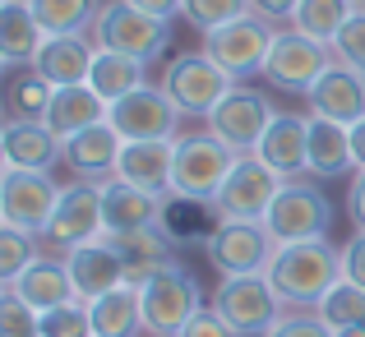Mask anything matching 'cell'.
I'll return each mask as SVG.
<instances>
[{"mask_svg":"<svg viewBox=\"0 0 365 337\" xmlns=\"http://www.w3.org/2000/svg\"><path fill=\"white\" fill-rule=\"evenodd\" d=\"M264 277L273 282L282 310H319V301L342 282V249L333 240L277 245V254H273Z\"/></svg>","mask_w":365,"mask_h":337,"instance_id":"cell-1","label":"cell"},{"mask_svg":"<svg viewBox=\"0 0 365 337\" xmlns=\"http://www.w3.org/2000/svg\"><path fill=\"white\" fill-rule=\"evenodd\" d=\"M139 305H143V333L148 337H180L190 319L204 310V296H199V282L185 273L180 259L171 264H158L139 277Z\"/></svg>","mask_w":365,"mask_h":337,"instance_id":"cell-2","label":"cell"},{"mask_svg":"<svg viewBox=\"0 0 365 337\" xmlns=\"http://www.w3.org/2000/svg\"><path fill=\"white\" fill-rule=\"evenodd\" d=\"M93 46L98 51H120V56H134V61H158L171 42V24L158 14H143L139 5L130 0H107L93 19Z\"/></svg>","mask_w":365,"mask_h":337,"instance_id":"cell-3","label":"cell"},{"mask_svg":"<svg viewBox=\"0 0 365 337\" xmlns=\"http://www.w3.org/2000/svg\"><path fill=\"white\" fill-rule=\"evenodd\" d=\"M232 167H236V152L227 143H217L213 134H180L176 167H171V199H190V204L213 208V199L227 185Z\"/></svg>","mask_w":365,"mask_h":337,"instance_id":"cell-4","label":"cell"},{"mask_svg":"<svg viewBox=\"0 0 365 337\" xmlns=\"http://www.w3.org/2000/svg\"><path fill=\"white\" fill-rule=\"evenodd\" d=\"M264 227L277 245L296 240H329L333 231V204L314 180H282L273 208L264 213Z\"/></svg>","mask_w":365,"mask_h":337,"instance_id":"cell-5","label":"cell"},{"mask_svg":"<svg viewBox=\"0 0 365 337\" xmlns=\"http://www.w3.org/2000/svg\"><path fill=\"white\" fill-rule=\"evenodd\" d=\"M158 88L176 102L180 115H199V120H208L217 102L236 88V79L217 61H208L204 51H185V56H176V61H167Z\"/></svg>","mask_w":365,"mask_h":337,"instance_id":"cell-6","label":"cell"},{"mask_svg":"<svg viewBox=\"0 0 365 337\" xmlns=\"http://www.w3.org/2000/svg\"><path fill=\"white\" fill-rule=\"evenodd\" d=\"M213 310L232 323L236 337H268L282 323V301H277L273 282L264 273H245V277H222L213 296Z\"/></svg>","mask_w":365,"mask_h":337,"instance_id":"cell-7","label":"cell"},{"mask_svg":"<svg viewBox=\"0 0 365 337\" xmlns=\"http://www.w3.org/2000/svg\"><path fill=\"white\" fill-rule=\"evenodd\" d=\"M273 37H277L273 24H264L259 14H241V19H232V24L208 28L204 33V56L217 61L236 83H241L250 74H264V61H268V51H273Z\"/></svg>","mask_w":365,"mask_h":337,"instance_id":"cell-8","label":"cell"},{"mask_svg":"<svg viewBox=\"0 0 365 337\" xmlns=\"http://www.w3.org/2000/svg\"><path fill=\"white\" fill-rule=\"evenodd\" d=\"M329 65H333L329 42H314L301 28H277L273 51H268V61H264V83L277 88V93H301L305 98Z\"/></svg>","mask_w":365,"mask_h":337,"instance_id":"cell-9","label":"cell"},{"mask_svg":"<svg viewBox=\"0 0 365 337\" xmlns=\"http://www.w3.org/2000/svg\"><path fill=\"white\" fill-rule=\"evenodd\" d=\"M61 190L46 171H19V167H5L0 171V222L5 227H19L28 236L42 240L46 227H51V213L61 204Z\"/></svg>","mask_w":365,"mask_h":337,"instance_id":"cell-10","label":"cell"},{"mask_svg":"<svg viewBox=\"0 0 365 337\" xmlns=\"http://www.w3.org/2000/svg\"><path fill=\"white\" fill-rule=\"evenodd\" d=\"M277 190H282V176L273 167H264L255 152H245V157H236L227 185L217 190L213 213H217V222H264Z\"/></svg>","mask_w":365,"mask_h":337,"instance_id":"cell-11","label":"cell"},{"mask_svg":"<svg viewBox=\"0 0 365 337\" xmlns=\"http://www.w3.org/2000/svg\"><path fill=\"white\" fill-rule=\"evenodd\" d=\"M102 236H107V227H102V180H70L61 190V204L51 213L42 245H51L56 254H70L74 245H88V240Z\"/></svg>","mask_w":365,"mask_h":337,"instance_id":"cell-12","label":"cell"},{"mask_svg":"<svg viewBox=\"0 0 365 337\" xmlns=\"http://www.w3.org/2000/svg\"><path fill=\"white\" fill-rule=\"evenodd\" d=\"M273 115H277V107L264 98V93L236 83V88L213 107V115H208V134H213L217 143H227L236 157H245V152L259 148V139H264V130L273 125Z\"/></svg>","mask_w":365,"mask_h":337,"instance_id":"cell-13","label":"cell"},{"mask_svg":"<svg viewBox=\"0 0 365 337\" xmlns=\"http://www.w3.org/2000/svg\"><path fill=\"white\" fill-rule=\"evenodd\" d=\"M204 249H208V264L222 277H245V273H268L277 240L268 236L264 222H217Z\"/></svg>","mask_w":365,"mask_h":337,"instance_id":"cell-14","label":"cell"},{"mask_svg":"<svg viewBox=\"0 0 365 337\" xmlns=\"http://www.w3.org/2000/svg\"><path fill=\"white\" fill-rule=\"evenodd\" d=\"M111 125L120 130V139H180V120L185 115L176 111V102L158 88V83H143L130 98L111 102Z\"/></svg>","mask_w":365,"mask_h":337,"instance_id":"cell-15","label":"cell"},{"mask_svg":"<svg viewBox=\"0 0 365 337\" xmlns=\"http://www.w3.org/2000/svg\"><path fill=\"white\" fill-rule=\"evenodd\" d=\"M65 268H70V282H74V296H79L83 305H93L98 296L116 291L120 282H130V268H125V254L116 245H111L107 236L102 240H88V245H74L70 254H61Z\"/></svg>","mask_w":365,"mask_h":337,"instance_id":"cell-16","label":"cell"},{"mask_svg":"<svg viewBox=\"0 0 365 337\" xmlns=\"http://www.w3.org/2000/svg\"><path fill=\"white\" fill-rule=\"evenodd\" d=\"M255 157L264 167H273L282 180H301L310 176V115H296V111H277L273 125L264 130Z\"/></svg>","mask_w":365,"mask_h":337,"instance_id":"cell-17","label":"cell"},{"mask_svg":"<svg viewBox=\"0 0 365 337\" xmlns=\"http://www.w3.org/2000/svg\"><path fill=\"white\" fill-rule=\"evenodd\" d=\"M305 107H310V115H324V120L347 125V130L361 125L365 120V74L342 65V61H333L319 74V83L305 93Z\"/></svg>","mask_w":365,"mask_h":337,"instance_id":"cell-18","label":"cell"},{"mask_svg":"<svg viewBox=\"0 0 365 337\" xmlns=\"http://www.w3.org/2000/svg\"><path fill=\"white\" fill-rule=\"evenodd\" d=\"M171 167H176V139H125V148L116 157V180L167 199Z\"/></svg>","mask_w":365,"mask_h":337,"instance_id":"cell-19","label":"cell"},{"mask_svg":"<svg viewBox=\"0 0 365 337\" xmlns=\"http://www.w3.org/2000/svg\"><path fill=\"white\" fill-rule=\"evenodd\" d=\"M102 227H107V236H130V231L162 227V195L134 190L116 176L102 180Z\"/></svg>","mask_w":365,"mask_h":337,"instance_id":"cell-20","label":"cell"},{"mask_svg":"<svg viewBox=\"0 0 365 337\" xmlns=\"http://www.w3.org/2000/svg\"><path fill=\"white\" fill-rule=\"evenodd\" d=\"M0 157L19 171H51L65 157V143L46 130V120H5L0 125Z\"/></svg>","mask_w":365,"mask_h":337,"instance_id":"cell-21","label":"cell"},{"mask_svg":"<svg viewBox=\"0 0 365 337\" xmlns=\"http://www.w3.org/2000/svg\"><path fill=\"white\" fill-rule=\"evenodd\" d=\"M120 148H125L120 130L111 120H102V125H93V130L65 139V157L61 162L74 171V180H111V176H116Z\"/></svg>","mask_w":365,"mask_h":337,"instance_id":"cell-22","label":"cell"},{"mask_svg":"<svg viewBox=\"0 0 365 337\" xmlns=\"http://www.w3.org/2000/svg\"><path fill=\"white\" fill-rule=\"evenodd\" d=\"M5 291L24 296V301L33 305L37 314H51V310H61V305L79 301V296H74V282H70V268H65V259H61V254H42V259H33V264H28L24 273L14 277Z\"/></svg>","mask_w":365,"mask_h":337,"instance_id":"cell-23","label":"cell"},{"mask_svg":"<svg viewBox=\"0 0 365 337\" xmlns=\"http://www.w3.org/2000/svg\"><path fill=\"white\" fill-rule=\"evenodd\" d=\"M107 115H111V102L102 98L93 83H74V88H56L51 107H46V130L65 143V139H74V134L102 125Z\"/></svg>","mask_w":365,"mask_h":337,"instance_id":"cell-24","label":"cell"},{"mask_svg":"<svg viewBox=\"0 0 365 337\" xmlns=\"http://www.w3.org/2000/svg\"><path fill=\"white\" fill-rule=\"evenodd\" d=\"M93 61H98L93 37L88 33H74V37H46L33 65L56 83V88H74V83H88Z\"/></svg>","mask_w":365,"mask_h":337,"instance_id":"cell-25","label":"cell"},{"mask_svg":"<svg viewBox=\"0 0 365 337\" xmlns=\"http://www.w3.org/2000/svg\"><path fill=\"white\" fill-rule=\"evenodd\" d=\"M42 42L46 33L33 19L28 0H0V56H5V70L9 65H33Z\"/></svg>","mask_w":365,"mask_h":337,"instance_id":"cell-26","label":"cell"},{"mask_svg":"<svg viewBox=\"0 0 365 337\" xmlns=\"http://www.w3.org/2000/svg\"><path fill=\"white\" fill-rule=\"evenodd\" d=\"M56 83L37 65H9L5 70V120H46Z\"/></svg>","mask_w":365,"mask_h":337,"instance_id":"cell-27","label":"cell"},{"mask_svg":"<svg viewBox=\"0 0 365 337\" xmlns=\"http://www.w3.org/2000/svg\"><path fill=\"white\" fill-rule=\"evenodd\" d=\"M93 314V333L98 337H139L143 333V305H139V286L120 282L116 291L98 296L88 305Z\"/></svg>","mask_w":365,"mask_h":337,"instance_id":"cell-28","label":"cell"},{"mask_svg":"<svg viewBox=\"0 0 365 337\" xmlns=\"http://www.w3.org/2000/svg\"><path fill=\"white\" fill-rule=\"evenodd\" d=\"M351 167H356L351 130L324 120V115H310V176L329 180V176H342V171H351Z\"/></svg>","mask_w":365,"mask_h":337,"instance_id":"cell-29","label":"cell"},{"mask_svg":"<svg viewBox=\"0 0 365 337\" xmlns=\"http://www.w3.org/2000/svg\"><path fill=\"white\" fill-rule=\"evenodd\" d=\"M88 83L107 102H120V98H130L134 88L148 83V61H134V56H120V51H98Z\"/></svg>","mask_w":365,"mask_h":337,"instance_id":"cell-30","label":"cell"},{"mask_svg":"<svg viewBox=\"0 0 365 337\" xmlns=\"http://www.w3.org/2000/svg\"><path fill=\"white\" fill-rule=\"evenodd\" d=\"M28 9H33L46 37H74V33H93L102 0H28Z\"/></svg>","mask_w":365,"mask_h":337,"instance_id":"cell-31","label":"cell"},{"mask_svg":"<svg viewBox=\"0 0 365 337\" xmlns=\"http://www.w3.org/2000/svg\"><path fill=\"white\" fill-rule=\"evenodd\" d=\"M111 245L125 254V268H130V282H139L148 268H158V264H171V240L162 236V227H153V231H130V236H107Z\"/></svg>","mask_w":365,"mask_h":337,"instance_id":"cell-32","label":"cell"},{"mask_svg":"<svg viewBox=\"0 0 365 337\" xmlns=\"http://www.w3.org/2000/svg\"><path fill=\"white\" fill-rule=\"evenodd\" d=\"M361 9V0H301V9H296L292 28H301L305 37H314V42H329L342 33V24H347L351 14Z\"/></svg>","mask_w":365,"mask_h":337,"instance_id":"cell-33","label":"cell"},{"mask_svg":"<svg viewBox=\"0 0 365 337\" xmlns=\"http://www.w3.org/2000/svg\"><path fill=\"white\" fill-rule=\"evenodd\" d=\"M314 314H319L333 333L356 328V323H365V286H356V282H347V277H342V282L319 301V310H314Z\"/></svg>","mask_w":365,"mask_h":337,"instance_id":"cell-34","label":"cell"},{"mask_svg":"<svg viewBox=\"0 0 365 337\" xmlns=\"http://www.w3.org/2000/svg\"><path fill=\"white\" fill-rule=\"evenodd\" d=\"M33 259H42V240L19 227H0V286H9Z\"/></svg>","mask_w":365,"mask_h":337,"instance_id":"cell-35","label":"cell"},{"mask_svg":"<svg viewBox=\"0 0 365 337\" xmlns=\"http://www.w3.org/2000/svg\"><path fill=\"white\" fill-rule=\"evenodd\" d=\"M0 337H42V314L5 286H0Z\"/></svg>","mask_w":365,"mask_h":337,"instance_id":"cell-36","label":"cell"},{"mask_svg":"<svg viewBox=\"0 0 365 337\" xmlns=\"http://www.w3.org/2000/svg\"><path fill=\"white\" fill-rule=\"evenodd\" d=\"M185 24H195L199 33H208V28L217 24H232V19L250 14V0H185Z\"/></svg>","mask_w":365,"mask_h":337,"instance_id":"cell-37","label":"cell"},{"mask_svg":"<svg viewBox=\"0 0 365 337\" xmlns=\"http://www.w3.org/2000/svg\"><path fill=\"white\" fill-rule=\"evenodd\" d=\"M42 337H98L93 333V314L83 301H70L61 310L42 314Z\"/></svg>","mask_w":365,"mask_h":337,"instance_id":"cell-38","label":"cell"},{"mask_svg":"<svg viewBox=\"0 0 365 337\" xmlns=\"http://www.w3.org/2000/svg\"><path fill=\"white\" fill-rule=\"evenodd\" d=\"M333 61H342V65L365 74V0H361L356 14L342 24V33L333 37Z\"/></svg>","mask_w":365,"mask_h":337,"instance_id":"cell-39","label":"cell"},{"mask_svg":"<svg viewBox=\"0 0 365 337\" xmlns=\"http://www.w3.org/2000/svg\"><path fill=\"white\" fill-rule=\"evenodd\" d=\"M268 337H338V333H333L314 310H287L282 323H277Z\"/></svg>","mask_w":365,"mask_h":337,"instance_id":"cell-40","label":"cell"},{"mask_svg":"<svg viewBox=\"0 0 365 337\" xmlns=\"http://www.w3.org/2000/svg\"><path fill=\"white\" fill-rule=\"evenodd\" d=\"M180 337H236V333H232V323H227L222 314H217L213 305H208V310H199L195 319H190L185 328H180Z\"/></svg>","mask_w":365,"mask_h":337,"instance_id":"cell-41","label":"cell"},{"mask_svg":"<svg viewBox=\"0 0 365 337\" xmlns=\"http://www.w3.org/2000/svg\"><path fill=\"white\" fill-rule=\"evenodd\" d=\"M296 9H301V0H250V14H259L273 28H292Z\"/></svg>","mask_w":365,"mask_h":337,"instance_id":"cell-42","label":"cell"},{"mask_svg":"<svg viewBox=\"0 0 365 337\" xmlns=\"http://www.w3.org/2000/svg\"><path fill=\"white\" fill-rule=\"evenodd\" d=\"M342 277L365 286V231H356V236L342 245Z\"/></svg>","mask_w":365,"mask_h":337,"instance_id":"cell-43","label":"cell"},{"mask_svg":"<svg viewBox=\"0 0 365 337\" xmlns=\"http://www.w3.org/2000/svg\"><path fill=\"white\" fill-rule=\"evenodd\" d=\"M347 213H351V222H356V231H365V171H356V176H351Z\"/></svg>","mask_w":365,"mask_h":337,"instance_id":"cell-44","label":"cell"},{"mask_svg":"<svg viewBox=\"0 0 365 337\" xmlns=\"http://www.w3.org/2000/svg\"><path fill=\"white\" fill-rule=\"evenodd\" d=\"M130 5H139L143 14H158V19H180V9H185V0H130Z\"/></svg>","mask_w":365,"mask_h":337,"instance_id":"cell-45","label":"cell"},{"mask_svg":"<svg viewBox=\"0 0 365 337\" xmlns=\"http://www.w3.org/2000/svg\"><path fill=\"white\" fill-rule=\"evenodd\" d=\"M351 152H356V171H365V120L351 125Z\"/></svg>","mask_w":365,"mask_h":337,"instance_id":"cell-46","label":"cell"},{"mask_svg":"<svg viewBox=\"0 0 365 337\" xmlns=\"http://www.w3.org/2000/svg\"><path fill=\"white\" fill-rule=\"evenodd\" d=\"M338 337H365V323H356V328H342Z\"/></svg>","mask_w":365,"mask_h":337,"instance_id":"cell-47","label":"cell"}]
</instances>
